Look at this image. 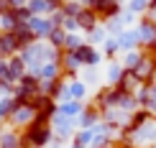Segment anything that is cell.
Wrapping results in <instances>:
<instances>
[{
  "mask_svg": "<svg viewBox=\"0 0 156 148\" xmlns=\"http://www.w3.org/2000/svg\"><path fill=\"white\" fill-rule=\"evenodd\" d=\"M136 31H138V41H141V49H146V51H151L156 46V23L151 21H141L138 26H136Z\"/></svg>",
  "mask_w": 156,
  "mask_h": 148,
  "instance_id": "obj_1",
  "label": "cell"
},
{
  "mask_svg": "<svg viewBox=\"0 0 156 148\" xmlns=\"http://www.w3.org/2000/svg\"><path fill=\"white\" fill-rule=\"evenodd\" d=\"M118 46H120V51H126V54L138 51V46H141V41H138V31H136V28H126V31L118 36Z\"/></svg>",
  "mask_w": 156,
  "mask_h": 148,
  "instance_id": "obj_2",
  "label": "cell"
},
{
  "mask_svg": "<svg viewBox=\"0 0 156 148\" xmlns=\"http://www.w3.org/2000/svg\"><path fill=\"white\" fill-rule=\"evenodd\" d=\"M77 54V59H80V64H90V67H95L97 61H100V54L92 49V46H87V43H82L80 51H74Z\"/></svg>",
  "mask_w": 156,
  "mask_h": 148,
  "instance_id": "obj_3",
  "label": "cell"
},
{
  "mask_svg": "<svg viewBox=\"0 0 156 148\" xmlns=\"http://www.w3.org/2000/svg\"><path fill=\"white\" fill-rule=\"evenodd\" d=\"M77 23L82 26V28H87V31H92V28H97V13L95 10H87V8H82V13L74 18Z\"/></svg>",
  "mask_w": 156,
  "mask_h": 148,
  "instance_id": "obj_4",
  "label": "cell"
},
{
  "mask_svg": "<svg viewBox=\"0 0 156 148\" xmlns=\"http://www.w3.org/2000/svg\"><path fill=\"white\" fill-rule=\"evenodd\" d=\"M128 10H131L133 15H136V13H144V15H146V13H148V3H146V0H136V3H131Z\"/></svg>",
  "mask_w": 156,
  "mask_h": 148,
  "instance_id": "obj_5",
  "label": "cell"
},
{
  "mask_svg": "<svg viewBox=\"0 0 156 148\" xmlns=\"http://www.w3.org/2000/svg\"><path fill=\"white\" fill-rule=\"evenodd\" d=\"M62 112L64 115H77V112H82V105L80 102H67V105H62Z\"/></svg>",
  "mask_w": 156,
  "mask_h": 148,
  "instance_id": "obj_6",
  "label": "cell"
},
{
  "mask_svg": "<svg viewBox=\"0 0 156 148\" xmlns=\"http://www.w3.org/2000/svg\"><path fill=\"white\" fill-rule=\"evenodd\" d=\"M69 95H72V97H82V95H84V87L80 84V82H74L72 87H67V97H69Z\"/></svg>",
  "mask_w": 156,
  "mask_h": 148,
  "instance_id": "obj_7",
  "label": "cell"
},
{
  "mask_svg": "<svg viewBox=\"0 0 156 148\" xmlns=\"http://www.w3.org/2000/svg\"><path fill=\"white\" fill-rule=\"evenodd\" d=\"M64 41H67L64 31H51V43H54V46H64Z\"/></svg>",
  "mask_w": 156,
  "mask_h": 148,
  "instance_id": "obj_8",
  "label": "cell"
},
{
  "mask_svg": "<svg viewBox=\"0 0 156 148\" xmlns=\"http://www.w3.org/2000/svg\"><path fill=\"white\" fill-rule=\"evenodd\" d=\"M118 49H120V46H118V38H113V36H110L108 41H105V51H108L110 56H113V54H115Z\"/></svg>",
  "mask_w": 156,
  "mask_h": 148,
  "instance_id": "obj_9",
  "label": "cell"
},
{
  "mask_svg": "<svg viewBox=\"0 0 156 148\" xmlns=\"http://www.w3.org/2000/svg\"><path fill=\"white\" fill-rule=\"evenodd\" d=\"M146 21L156 23V0H154V3H148V13H146Z\"/></svg>",
  "mask_w": 156,
  "mask_h": 148,
  "instance_id": "obj_10",
  "label": "cell"
},
{
  "mask_svg": "<svg viewBox=\"0 0 156 148\" xmlns=\"http://www.w3.org/2000/svg\"><path fill=\"white\" fill-rule=\"evenodd\" d=\"M74 148H82V146H74Z\"/></svg>",
  "mask_w": 156,
  "mask_h": 148,
  "instance_id": "obj_11",
  "label": "cell"
}]
</instances>
